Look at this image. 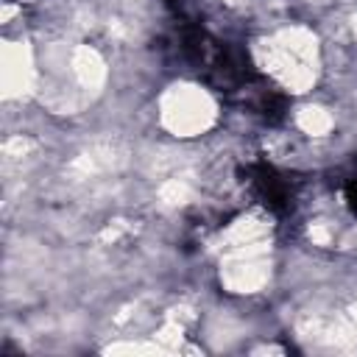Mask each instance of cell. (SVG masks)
Masks as SVG:
<instances>
[{
  "instance_id": "7a4b0ae2",
  "label": "cell",
  "mask_w": 357,
  "mask_h": 357,
  "mask_svg": "<svg viewBox=\"0 0 357 357\" xmlns=\"http://www.w3.org/2000/svg\"><path fill=\"white\" fill-rule=\"evenodd\" d=\"M346 198H349V204H351V209L357 212V173L346 181Z\"/></svg>"
},
{
  "instance_id": "6da1fadb",
  "label": "cell",
  "mask_w": 357,
  "mask_h": 357,
  "mask_svg": "<svg viewBox=\"0 0 357 357\" xmlns=\"http://www.w3.org/2000/svg\"><path fill=\"white\" fill-rule=\"evenodd\" d=\"M248 173H251V181H254L257 192L262 195V201H265L271 209L284 212V209L290 206L293 192H290L287 181H284V178H282L276 170H271L268 165H257V167H251Z\"/></svg>"
}]
</instances>
